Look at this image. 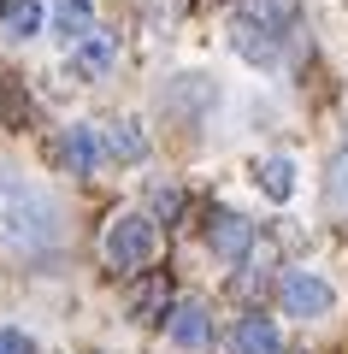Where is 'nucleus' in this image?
<instances>
[{
  "mask_svg": "<svg viewBox=\"0 0 348 354\" xmlns=\"http://www.w3.org/2000/svg\"><path fill=\"white\" fill-rule=\"evenodd\" d=\"M65 248V213L42 183L18 171H0V254L6 260L42 266L48 254Z\"/></svg>",
  "mask_w": 348,
  "mask_h": 354,
  "instance_id": "f257e3e1",
  "label": "nucleus"
},
{
  "mask_svg": "<svg viewBox=\"0 0 348 354\" xmlns=\"http://www.w3.org/2000/svg\"><path fill=\"white\" fill-rule=\"evenodd\" d=\"M154 254H160V218L142 213V207H125L107 225V236H100V260L112 272H125V278H136L142 266H154Z\"/></svg>",
  "mask_w": 348,
  "mask_h": 354,
  "instance_id": "f03ea898",
  "label": "nucleus"
},
{
  "mask_svg": "<svg viewBox=\"0 0 348 354\" xmlns=\"http://www.w3.org/2000/svg\"><path fill=\"white\" fill-rule=\"evenodd\" d=\"M230 48H237L254 71H277V65H284V36H277L266 18H254L248 6L230 12Z\"/></svg>",
  "mask_w": 348,
  "mask_h": 354,
  "instance_id": "7ed1b4c3",
  "label": "nucleus"
},
{
  "mask_svg": "<svg viewBox=\"0 0 348 354\" xmlns=\"http://www.w3.org/2000/svg\"><path fill=\"white\" fill-rule=\"evenodd\" d=\"M277 301H284L289 319H324L336 307V290L319 272H284V278H277Z\"/></svg>",
  "mask_w": 348,
  "mask_h": 354,
  "instance_id": "20e7f679",
  "label": "nucleus"
},
{
  "mask_svg": "<svg viewBox=\"0 0 348 354\" xmlns=\"http://www.w3.org/2000/svg\"><path fill=\"white\" fill-rule=\"evenodd\" d=\"M53 160H59L65 171L89 177L100 160H107V148H100V130H95V124H71V130H59V142H53Z\"/></svg>",
  "mask_w": 348,
  "mask_h": 354,
  "instance_id": "39448f33",
  "label": "nucleus"
},
{
  "mask_svg": "<svg viewBox=\"0 0 348 354\" xmlns=\"http://www.w3.org/2000/svg\"><path fill=\"white\" fill-rule=\"evenodd\" d=\"M224 354H284V337H277L272 319L242 313V319H230V330H224Z\"/></svg>",
  "mask_w": 348,
  "mask_h": 354,
  "instance_id": "423d86ee",
  "label": "nucleus"
},
{
  "mask_svg": "<svg viewBox=\"0 0 348 354\" xmlns=\"http://www.w3.org/2000/svg\"><path fill=\"white\" fill-rule=\"evenodd\" d=\"M207 248L219 254L224 266L248 260V248H254V225H248L242 213H212V225H207Z\"/></svg>",
  "mask_w": 348,
  "mask_h": 354,
  "instance_id": "0eeeda50",
  "label": "nucleus"
},
{
  "mask_svg": "<svg viewBox=\"0 0 348 354\" xmlns=\"http://www.w3.org/2000/svg\"><path fill=\"white\" fill-rule=\"evenodd\" d=\"M165 337H172L177 348H207V337H212L207 307H201V301H177V307H165Z\"/></svg>",
  "mask_w": 348,
  "mask_h": 354,
  "instance_id": "6e6552de",
  "label": "nucleus"
},
{
  "mask_svg": "<svg viewBox=\"0 0 348 354\" xmlns=\"http://www.w3.org/2000/svg\"><path fill=\"white\" fill-rule=\"evenodd\" d=\"M89 30H95V0H53L48 6V36L83 41Z\"/></svg>",
  "mask_w": 348,
  "mask_h": 354,
  "instance_id": "1a4fd4ad",
  "label": "nucleus"
},
{
  "mask_svg": "<svg viewBox=\"0 0 348 354\" xmlns=\"http://www.w3.org/2000/svg\"><path fill=\"white\" fill-rule=\"evenodd\" d=\"M112 53H118V48H112V30L95 24L83 41H77V53H71V77H107L112 71Z\"/></svg>",
  "mask_w": 348,
  "mask_h": 354,
  "instance_id": "9d476101",
  "label": "nucleus"
},
{
  "mask_svg": "<svg viewBox=\"0 0 348 354\" xmlns=\"http://www.w3.org/2000/svg\"><path fill=\"white\" fill-rule=\"evenodd\" d=\"M100 148H107V160H118V165L148 160V136H142V124H130V118H118V124L100 130Z\"/></svg>",
  "mask_w": 348,
  "mask_h": 354,
  "instance_id": "9b49d317",
  "label": "nucleus"
},
{
  "mask_svg": "<svg viewBox=\"0 0 348 354\" xmlns=\"http://www.w3.org/2000/svg\"><path fill=\"white\" fill-rule=\"evenodd\" d=\"M254 183H260L272 201H289V195H295V160H289V153H266V160H254Z\"/></svg>",
  "mask_w": 348,
  "mask_h": 354,
  "instance_id": "f8f14e48",
  "label": "nucleus"
},
{
  "mask_svg": "<svg viewBox=\"0 0 348 354\" xmlns=\"http://www.w3.org/2000/svg\"><path fill=\"white\" fill-rule=\"evenodd\" d=\"M0 30H6L12 41H30V36L42 30V6H36V0H6V12H0Z\"/></svg>",
  "mask_w": 348,
  "mask_h": 354,
  "instance_id": "ddd939ff",
  "label": "nucleus"
},
{
  "mask_svg": "<svg viewBox=\"0 0 348 354\" xmlns=\"http://www.w3.org/2000/svg\"><path fill=\"white\" fill-rule=\"evenodd\" d=\"M130 313H136V319H148V325H154V319L165 313V283H160V278H148V290H136Z\"/></svg>",
  "mask_w": 348,
  "mask_h": 354,
  "instance_id": "4468645a",
  "label": "nucleus"
},
{
  "mask_svg": "<svg viewBox=\"0 0 348 354\" xmlns=\"http://www.w3.org/2000/svg\"><path fill=\"white\" fill-rule=\"evenodd\" d=\"M0 354H36V342H30L24 330H12V325H0Z\"/></svg>",
  "mask_w": 348,
  "mask_h": 354,
  "instance_id": "2eb2a0df",
  "label": "nucleus"
},
{
  "mask_svg": "<svg viewBox=\"0 0 348 354\" xmlns=\"http://www.w3.org/2000/svg\"><path fill=\"white\" fill-rule=\"evenodd\" d=\"M336 201H348V153L336 160Z\"/></svg>",
  "mask_w": 348,
  "mask_h": 354,
  "instance_id": "dca6fc26",
  "label": "nucleus"
}]
</instances>
